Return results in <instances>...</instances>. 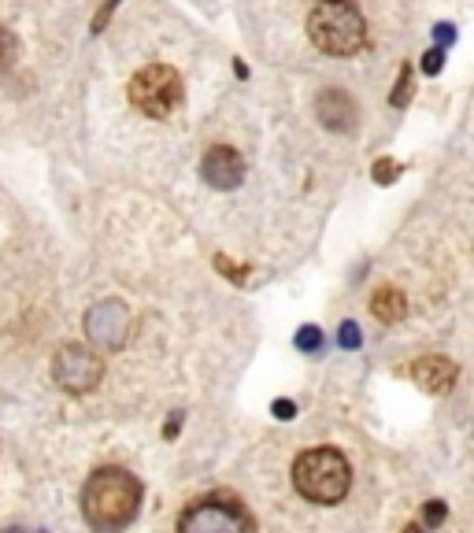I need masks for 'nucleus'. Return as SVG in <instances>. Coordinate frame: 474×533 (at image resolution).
Listing matches in <instances>:
<instances>
[{"label": "nucleus", "mask_w": 474, "mask_h": 533, "mask_svg": "<svg viewBox=\"0 0 474 533\" xmlns=\"http://www.w3.org/2000/svg\"><path fill=\"white\" fill-rule=\"evenodd\" d=\"M141 504V485L130 470L122 466H101L89 475L82 489V515L93 529H119L138 515Z\"/></svg>", "instance_id": "1"}, {"label": "nucleus", "mask_w": 474, "mask_h": 533, "mask_svg": "<svg viewBox=\"0 0 474 533\" xmlns=\"http://www.w3.org/2000/svg\"><path fill=\"white\" fill-rule=\"evenodd\" d=\"M353 470L337 449H311L293 463V485L311 504H337L349 493Z\"/></svg>", "instance_id": "2"}, {"label": "nucleus", "mask_w": 474, "mask_h": 533, "mask_svg": "<svg viewBox=\"0 0 474 533\" xmlns=\"http://www.w3.org/2000/svg\"><path fill=\"white\" fill-rule=\"evenodd\" d=\"M308 38L330 56H353L367 41L363 15L344 0H323L308 19Z\"/></svg>", "instance_id": "3"}, {"label": "nucleus", "mask_w": 474, "mask_h": 533, "mask_svg": "<svg viewBox=\"0 0 474 533\" xmlns=\"http://www.w3.org/2000/svg\"><path fill=\"white\" fill-rule=\"evenodd\" d=\"M130 104L148 119H167L174 108H182V78L167 64L141 67L130 82Z\"/></svg>", "instance_id": "4"}, {"label": "nucleus", "mask_w": 474, "mask_h": 533, "mask_svg": "<svg viewBox=\"0 0 474 533\" xmlns=\"http://www.w3.org/2000/svg\"><path fill=\"white\" fill-rule=\"evenodd\" d=\"M178 529H185V533H237V529H252V519L241 511L237 500L208 496L182 511Z\"/></svg>", "instance_id": "5"}, {"label": "nucleus", "mask_w": 474, "mask_h": 533, "mask_svg": "<svg viewBox=\"0 0 474 533\" xmlns=\"http://www.w3.org/2000/svg\"><path fill=\"white\" fill-rule=\"evenodd\" d=\"M101 374H104L101 356H93L89 349H82V344H67V349H59V356L52 363L56 386H63L67 393H89L93 386L101 382Z\"/></svg>", "instance_id": "6"}, {"label": "nucleus", "mask_w": 474, "mask_h": 533, "mask_svg": "<svg viewBox=\"0 0 474 533\" xmlns=\"http://www.w3.org/2000/svg\"><path fill=\"white\" fill-rule=\"evenodd\" d=\"M126 307L119 300H101L85 311V333L93 344H101V349H119L122 337H126Z\"/></svg>", "instance_id": "7"}, {"label": "nucleus", "mask_w": 474, "mask_h": 533, "mask_svg": "<svg viewBox=\"0 0 474 533\" xmlns=\"http://www.w3.org/2000/svg\"><path fill=\"white\" fill-rule=\"evenodd\" d=\"M201 174L208 178V185H215V190H234V185L241 182V174H245V164L230 145H215L204 155Z\"/></svg>", "instance_id": "8"}, {"label": "nucleus", "mask_w": 474, "mask_h": 533, "mask_svg": "<svg viewBox=\"0 0 474 533\" xmlns=\"http://www.w3.org/2000/svg\"><path fill=\"white\" fill-rule=\"evenodd\" d=\"M319 119H323V127L344 134V130H353L356 127V104L353 97L344 89H326L323 97H319Z\"/></svg>", "instance_id": "9"}, {"label": "nucleus", "mask_w": 474, "mask_h": 533, "mask_svg": "<svg viewBox=\"0 0 474 533\" xmlns=\"http://www.w3.org/2000/svg\"><path fill=\"white\" fill-rule=\"evenodd\" d=\"M412 378H416L426 393H445V389H452V382H456V367H452L445 356H423V360L412 367Z\"/></svg>", "instance_id": "10"}, {"label": "nucleus", "mask_w": 474, "mask_h": 533, "mask_svg": "<svg viewBox=\"0 0 474 533\" xmlns=\"http://www.w3.org/2000/svg\"><path fill=\"white\" fill-rule=\"evenodd\" d=\"M371 311H374V319L378 323H386V326H393V323H400L404 319V311H407V300L400 297V289H378L374 293V300H371Z\"/></svg>", "instance_id": "11"}, {"label": "nucleus", "mask_w": 474, "mask_h": 533, "mask_svg": "<svg viewBox=\"0 0 474 533\" xmlns=\"http://www.w3.org/2000/svg\"><path fill=\"white\" fill-rule=\"evenodd\" d=\"M15 56H19V45H15V38H12V30L0 26V71H8V67L15 64Z\"/></svg>", "instance_id": "12"}, {"label": "nucleus", "mask_w": 474, "mask_h": 533, "mask_svg": "<svg viewBox=\"0 0 474 533\" xmlns=\"http://www.w3.org/2000/svg\"><path fill=\"white\" fill-rule=\"evenodd\" d=\"M297 349H300V352H319V349H323V330H319V326L297 330Z\"/></svg>", "instance_id": "13"}, {"label": "nucleus", "mask_w": 474, "mask_h": 533, "mask_svg": "<svg viewBox=\"0 0 474 533\" xmlns=\"http://www.w3.org/2000/svg\"><path fill=\"white\" fill-rule=\"evenodd\" d=\"M407 97H412V67H404V71H400V82H397V93H393V104L404 108Z\"/></svg>", "instance_id": "14"}, {"label": "nucleus", "mask_w": 474, "mask_h": 533, "mask_svg": "<svg viewBox=\"0 0 474 533\" xmlns=\"http://www.w3.org/2000/svg\"><path fill=\"white\" fill-rule=\"evenodd\" d=\"M360 330H356V323H341V349H360Z\"/></svg>", "instance_id": "15"}, {"label": "nucleus", "mask_w": 474, "mask_h": 533, "mask_svg": "<svg viewBox=\"0 0 474 533\" xmlns=\"http://www.w3.org/2000/svg\"><path fill=\"white\" fill-rule=\"evenodd\" d=\"M397 171H400V167H397L393 160H378V164H374V178H378V182H393Z\"/></svg>", "instance_id": "16"}, {"label": "nucleus", "mask_w": 474, "mask_h": 533, "mask_svg": "<svg viewBox=\"0 0 474 533\" xmlns=\"http://www.w3.org/2000/svg\"><path fill=\"white\" fill-rule=\"evenodd\" d=\"M441 59H445V52H441V49H430V52L423 56V71H426V75H437V71H441Z\"/></svg>", "instance_id": "17"}, {"label": "nucleus", "mask_w": 474, "mask_h": 533, "mask_svg": "<svg viewBox=\"0 0 474 533\" xmlns=\"http://www.w3.org/2000/svg\"><path fill=\"white\" fill-rule=\"evenodd\" d=\"M441 519H445V504H441V500H430L426 504V526H437Z\"/></svg>", "instance_id": "18"}, {"label": "nucleus", "mask_w": 474, "mask_h": 533, "mask_svg": "<svg viewBox=\"0 0 474 533\" xmlns=\"http://www.w3.org/2000/svg\"><path fill=\"white\" fill-rule=\"evenodd\" d=\"M274 415H278V419H293V415H297L293 400H274Z\"/></svg>", "instance_id": "19"}, {"label": "nucleus", "mask_w": 474, "mask_h": 533, "mask_svg": "<svg viewBox=\"0 0 474 533\" xmlns=\"http://www.w3.org/2000/svg\"><path fill=\"white\" fill-rule=\"evenodd\" d=\"M452 38H456V34H452V26H437V41H445V45H449Z\"/></svg>", "instance_id": "20"}]
</instances>
